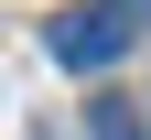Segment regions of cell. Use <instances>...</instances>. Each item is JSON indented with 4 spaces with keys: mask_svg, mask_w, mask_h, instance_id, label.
I'll list each match as a JSON object with an SVG mask.
<instances>
[{
    "mask_svg": "<svg viewBox=\"0 0 151 140\" xmlns=\"http://www.w3.org/2000/svg\"><path fill=\"white\" fill-rule=\"evenodd\" d=\"M43 43H54V65H65V75H97V65H119V54H129V22H119V11H65Z\"/></svg>",
    "mask_w": 151,
    "mask_h": 140,
    "instance_id": "obj_1",
    "label": "cell"
},
{
    "mask_svg": "<svg viewBox=\"0 0 151 140\" xmlns=\"http://www.w3.org/2000/svg\"><path fill=\"white\" fill-rule=\"evenodd\" d=\"M86 140H151L129 97H86Z\"/></svg>",
    "mask_w": 151,
    "mask_h": 140,
    "instance_id": "obj_2",
    "label": "cell"
},
{
    "mask_svg": "<svg viewBox=\"0 0 151 140\" xmlns=\"http://www.w3.org/2000/svg\"><path fill=\"white\" fill-rule=\"evenodd\" d=\"M119 11H151V0H119Z\"/></svg>",
    "mask_w": 151,
    "mask_h": 140,
    "instance_id": "obj_3",
    "label": "cell"
}]
</instances>
